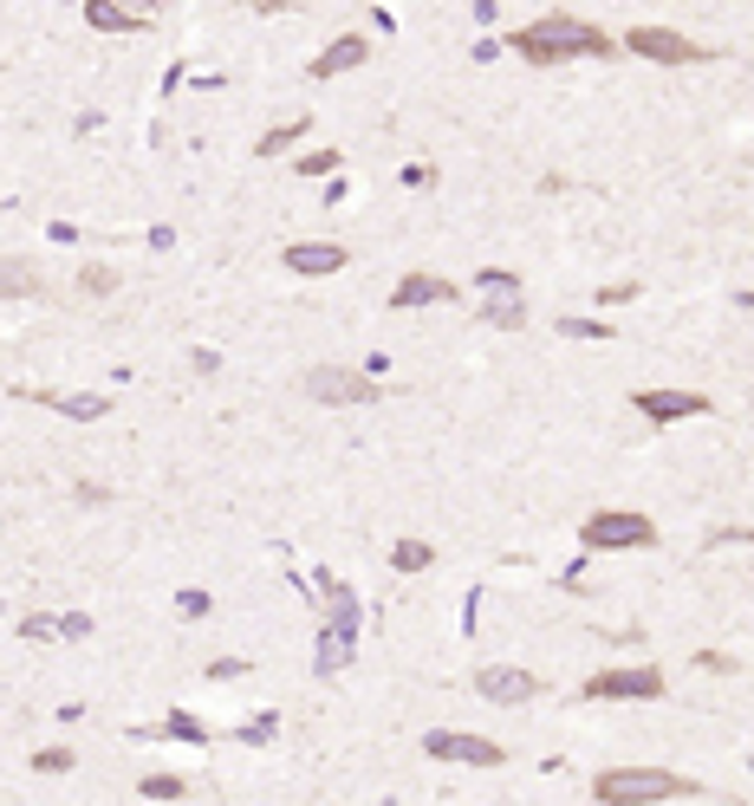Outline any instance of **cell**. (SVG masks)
<instances>
[{"mask_svg":"<svg viewBox=\"0 0 754 806\" xmlns=\"http://www.w3.org/2000/svg\"><path fill=\"white\" fill-rule=\"evenodd\" d=\"M521 59H534V65H560V59H605L612 52V33L605 26H592V20H579V13H540V20H527V26H514V39H508Z\"/></svg>","mask_w":754,"mask_h":806,"instance_id":"6da1fadb","label":"cell"},{"mask_svg":"<svg viewBox=\"0 0 754 806\" xmlns=\"http://www.w3.org/2000/svg\"><path fill=\"white\" fill-rule=\"evenodd\" d=\"M338 169V150H319V156H299V176H325Z\"/></svg>","mask_w":754,"mask_h":806,"instance_id":"cb8c5ba5","label":"cell"},{"mask_svg":"<svg viewBox=\"0 0 754 806\" xmlns=\"http://www.w3.org/2000/svg\"><path fill=\"white\" fill-rule=\"evenodd\" d=\"M625 46L631 52H644V59H657V65H690V59H710L697 39H683L677 26H631L625 33Z\"/></svg>","mask_w":754,"mask_h":806,"instance_id":"8992f818","label":"cell"},{"mask_svg":"<svg viewBox=\"0 0 754 806\" xmlns=\"http://www.w3.org/2000/svg\"><path fill=\"white\" fill-rule=\"evenodd\" d=\"M306 391L319 404H371L378 397V378L371 371H352V364H312L306 371Z\"/></svg>","mask_w":754,"mask_h":806,"instance_id":"277c9868","label":"cell"},{"mask_svg":"<svg viewBox=\"0 0 754 806\" xmlns=\"http://www.w3.org/2000/svg\"><path fill=\"white\" fill-rule=\"evenodd\" d=\"M78 286H85V293H91V299H104V293H111V286H117V273H111V267H98V260H91V267H85V273H78Z\"/></svg>","mask_w":754,"mask_h":806,"instance_id":"44dd1931","label":"cell"},{"mask_svg":"<svg viewBox=\"0 0 754 806\" xmlns=\"http://www.w3.org/2000/svg\"><path fill=\"white\" fill-rule=\"evenodd\" d=\"M430 560H436V547H430V540H397V553H391V566H397V573H423Z\"/></svg>","mask_w":754,"mask_h":806,"instance_id":"ac0fdd59","label":"cell"},{"mask_svg":"<svg viewBox=\"0 0 754 806\" xmlns=\"http://www.w3.org/2000/svg\"><path fill=\"white\" fill-rule=\"evenodd\" d=\"M365 33H345V39H332L319 59H312V78H332V72H352V65H365Z\"/></svg>","mask_w":754,"mask_h":806,"instance_id":"4fadbf2b","label":"cell"},{"mask_svg":"<svg viewBox=\"0 0 754 806\" xmlns=\"http://www.w3.org/2000/svg\"><path fill=\"white\" fill-rule=\"evenodd\" d=\"M644 703V696H664V670H599L586 677V703Z\"/></svg>","mask_w":754,"mask_h":806,"instance_id":"5b68a950","label":"cell"},{"mask_svg":"<svg viewBox=\"0 0 754 806\" xmlns=\"http://www.w3.org/2000/svg\"><path fill=\"white\" fill-rule=\"evenodd\" d=\"M143 794H150V801H182V781H176V775H150Z\"/></svg>","mask_w":754,"mask_h":806,"instance_id":"603a6c76","label":"cell"},{"mask_svg":"<svg viewBox=\"0 0 754 806\" xmlns=\"http://www.w3.org/2000/svg\"><path fill=\"white\" fill-rule=\"evenodd\" d=\"M631 410L651 417V423H683V417H703L710 397H703V391H638Z\"/></svg>","mask_w":754,"mask_h":806,"instance_id":"9c48e42d","label":"cell"},{"mask_svg":"<svg viewBox=\"0 0 754 806\" xmlns=\"http://www.w3.org/2000/svg\"><path fill=\"white\" fill-rule=\"evenodd\" d=\"M39 404L65 410L72 423H98V417H111V404H104V397H39Z\"/></svg>","mask_w":754,"mask_h":806,"instance_id":"e0dca14e","label":"cell"},{"mask_svg":"<svg viewBox=\"0 0 754 806\" xmlns=\"http://www.w3.org/2000/svg\"><path fill=\"white\" fill-rule=\"evenodd\" d=\"M430 762H469V768H501V742L488 735H456V729H436L430 742Z\"/></svg>","mask_w":754,"mask_h":806,"instance_id":"ba28073f","label":"cell"},{"mask_svg":"<svg viewBox=\"0 0 754 806\" xmlns=\"http://www.w3.org/2000/svg\"><path fill=\"white\" fill-rule=\"evenodd\" d=\"M33 768H39V775H65V768H72V749H46Z\"/></svg>","mask_w":754,"mask_h":806,"instance_id":"d4e9b609","label":"cell"},{"mask_svg":"<svg viewBox=\"0 0 754 806\" xmlns=\"http://www.w3.org/2000/svg\"><path fill=\"white\" fill-rule=\"evenodd\" d=\"M443 299H456V286H449L443 273H404L397 293H391L397 312H404V306H443Z\"/></svg>","mask_w":754,"mask_h":806,"instance_id":"8fae6325","label":"cell"},{"mask_svg":"<svg viewBox=\"0 0 754 806\" xmlns=\"http://www.w3.org/2000/svg\"><path fill=\"white\" fill-rule=\"evenodd\" d=\"M163 735H176V742H202L208 729H202L195 716H169V722H163Z\"/></svg>","mask_w":754,"mask_h":806,"instance_id":"7402d4cb","label":"cell"},{"mask_svg":"<svg viewBox=\"0 0 754 806\" xmlns=\"http://www.w3.org/2000/svg\"><path fill=\"white\" fill-rule=\"evenodd\" d=\"M299 137H306V117H293V124H280V130H267V137H260V156H280V150H286V143H299Z\"/></svg>","mask_w":754,"mask_h":806,"instance_id":"d6986e66","label":"cell"},{"mask_svg":"<svg viewBox=\"0 0 754 806\" xmlns=\"http://www.w3.org/2000/svg\"><path fill=\"white\" fill-rule=\"evenodd\" d=\"M85 20H91L98 33H137V26H143V13H124V7H111V0H91Z\"/></svg>","mask_w":754,"mask_h":806,"instance_id":"2e32d148","label":"cell"},{"mask_svg":"<svg viewBox=\"0 0 754 806\" xmlns=\"http://www.w3.org/2000/svg\"><path fill=\"white\" fill-rule=\"evenodd\" d=\"M20 631H26V638H85V631H91V618H52V612H33Z\"/></svg>","mask_w":754,"mask_h":806,"instance_id":"9a60e30c","label":"cell"},{"mask_svg":"<svg viewBox=\"0 0 754 806\" xmlns=\"http://www.w3.org/2000/svg\"><path fill=\"white\" fill-rule=\"evenodd\" d=\"M286 267L293 273H338L345 267V247L338 241H293L286 247Z\"/></svg>","mask_w":754,"mask_h":806,"instance_id":"7c38bea8","label":"cell"},{"mask_svg":"<svg viewBox=\"0 0 754 806\" xmlns=\"http://www.w3.org/2000/svg\"><path fill=\"white\" fill-rule=\"evenodd\" d=\"M482 312H488V325H521L527 319V299H521V280L514 273H501V267H488L482 273Z\"/></svg>","mask_w":754,"mask_h":806,"instance_id":"52a82bcc","label":"cell"},{"mask_svg":"<svg viewBox=\"0 0 754 806\" xmlns=\"http://www.w3.org/2000/svg\"><path fill=\"white\" fill-rule=\"evenodd\" d=\"M592 794H599V806H651V801H683L690 781L670 775V768H605L592 781Z\"/></svg>","mask_w":754,"mask_h":806,"instance_id":"7a4b0ae2","label":"cell"},{"mask_svg":"<svg viewBox=\"0 0 754 806\" xmlns=\"http://www.w3.org/2000/svg\"><path fill=\"white\" fill-rule=\"evenodd\" d=\"M560 332H566V338H605V325H599V319H566Z\"/></svg>","mask_w":754,"mask_h":806,"instance_id":"484cf974","label":"cell"},{"mask_svg":"<svg viewBox=\"0 0 754 806\" xmlns=\"http://www.w3.org/2000/svg\"><path fill=\"white\" fill-rule=\"evenodd\" d=\"M475 690H482L488 703L514 709V703H534V696H540V677H527V670H514V664H488V670L475 677Z\"/></svg>","mask_w":754,"mask_h":806,"instance_id":"30bf717a","label":"cell"},{"mask_svg":"<svg viewBox=\"0 0 754 806\" xmlns=\"http://www.w3.org/2000/svg\"><path fill=\"white\" fill-rule=\"evenodd\" d=\"M651 540H657V521L625 514V508L586 521V547H592V553H625V547H651Z\"/></svg>","mask_w":754,"mask_h":806,"instance_id":"3957f363","label":"cell"},{"mask_svg":"<svg viewBox=\"0 0 754 806\" xmlns=\"http://www.w3.org/2000/svg\"><path fill=\"white\" fill-rule=\"evenodd\" d=\"M352 657V631H332V638H319V670H338Z\"/></svg>","mask_w":754,"mask_h":806,"instance_id":"ffe728a7","label":"cell"},{"mask_svg":"<svg viewBox=\"0 0 754 806\" xmlns=\"http://www.w3.org/2000/svg\"><path fill=\"white\" fill-rule=\"evenodd\" d=\"M46 280H39V267L33 260H0V299H33Z\"/></svg>","mask_w":754,"mask_h":806,"instance_id":"5bb4252c","label":"cell"}]
</instances>
